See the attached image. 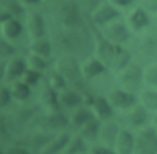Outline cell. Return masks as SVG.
<instances>
[{"label": "cell", "instance_id": "cell-1", "mask_svg": "<svg viewBox=\"0 0 157 154\" xmlns=\"http://www.w3.org/2000/svg\"><path fill=\"white\" fill-rule=\"evenodd\" d=\"M82 9L77 0H63L55 7V17L60 28H75L83 24Z\"/></svg>", "mask_w": 157, "mask_h": 154}, {"label": "cell", "instance_id": "cell-2", "mask_svg": "<svg viewBox=\"0 0 157 154\" xmlns=\"http://www.w3.org/2000/svg\"><path fill=\"white\" fill-rule=\"evenodd\" d=\"M136 56L140 61L150 64L157 60V32L144 34L136 44Z\"/></svg>", "mask_w": 157, "mask_h": 154}, {"label": "cell", "instance_id": "cell-3", "mask_svg": "<svg viewBox=\"0 0 157 154\" xmlns=\"http://www.w3.org/2000/svg\"><path fill=\"white\" fill-rule=\"evenodd\" d=\"M38 127H39L38 130L50 134L66 131L65 128L69 127V117L65 116L60 110L53 112H45V115H43L38 120Z\"/></svg>", "mask_w": 157, "mask_h": 154}, {"label": "cell", "instance_id": "cell-4", "mask_svg": "<svg viewBox=\"0 0 157 154\" xmlns=\"http://www.w3.org/2000/svg\"><path fill=\"white\" fill-rule=\"evenodd\" d=\"M144 79V72L137 62H130L119 72V81L124 89L129 92H135L140 88Z\"/></svg>", "mask_w": 157, "mask_h": 154}, {"label": "cell", "instance_id": "cell-5", "mask_svg": "<svg viewBox=\"0 0 157 154\" xmlns=\"http://www.w3.org/2000/svg\"><path fill=\"white\" fill-rule=\"evenodd\" d=\"M134 154H157V133L155 128L145 127L137 133Z\"/></svg>", "mask_w": 157, "mask_h": 154}, {"label": "cell", "instance_id": "cell-6", "mask_svg": "<svg viewBox=\"0 0 157 154\" xmlns=\"http://www.w3.org/2000/svg\"><path fill=\"white\" fill-rule=\"evenodd\" d=\"M101 29H102L101 34L115 45H121L123 43L128 42L129 35H130V33H129L130 29H129L128 24L124 23L123 21H119V18L101 27Z\"/></svg>", "mask_w": 157, "mask_h": 154}, {"label": "cell", "instance_id": "cell-7", "mask_svg": "<svg viewBox=\"0 0 157 154\" xmlns=\"http://www.w3.org/2000/svg\"><path fill=\"white\" fill-rule=\"evenodd\" d=\"M25 31L29 39L40 38L45 35V20L40 12L34 9H31L25 15Z\"/></svg>", "mask_w": 157, "mask_h": 154}, {"label": "cell", "instance_id": "cell-8", "mask_svg": "<svg viewBox=\"0 0 157 154\" xmlns=\"http://www.w3.org/2000/svg\"><path fill=\"white\" fill-rule=\"evenodd\" d=\"M120 17L119 9L112 5L108 1H103L99 6H97L91 13H90V20L91 22L97 26V27H103L108 24L109 22L118 20Z\"/></svg>", "mask_w": 157, "mask_h": 154}, {"label": "cell", "instance_id": "cell-9", "mask_svg": "<svg viewBox=\"0 0 157 154\" xmlns=\"http://www.w3.org/2000/svg\"><path fill=\"white\" fill-rule=\"evenodd\" d=\"M107 68L108 66L103 64L94 55H90L82 59L80 64V71L85 81H91V79H94L96 77H99L107 71Z\"/></svg>", "mask_w": 157, "mask_h": 154}, {"label": "cell", "instance_id": "cell-10", "mask_svg": "<svg viewBox=\"0 0 157 154\" xmlns=\"http://www.w3.org/2000/svg\"><path fill=\"white\" fill-rule=\"evenodd\" d=\"M58 101H59L60 109H66L69 111L80 105L86 104L85 94L70 86H67L63 90L58 92Z\"/></svg>", "mask_w": 157, "mask_h": 154}, {"label": "cell", "instance_id": "cell-11", "mask_svg": "<svg viewBox=\"0 0 157 154\" xmlns=\"http://www.w3.org/2000/svg\"><path fill=\"white\" fill-rule=\"evenodd\" d=\"M27 70L26 59L21 57L18 55H13L9 60H6V67H5V83L10 84L15 81L21 79L22 75Z\"/></svg>", "mask_w": 157, "mask_h": 154}, {"label": "cell", "instance_id": "cell-12", "mask_svg": "<svg viewBox=\"0 0 157 154\" xmlns=\"http://www.w3.org/2000/svg\"><path fill=\"white\" fill-rule=\"evenodd\" d=\"M126 24L129 29L140 32L150 26V16L148 11H146L142 6H135L130 10L126 16Z\"/></svg>", "mask_w": 157, "mask_h": 154}, {"label": "cell", "instance_id": "cell-13", "mask_svg": "<svg viewBox=\"0 0 157 154\" xmlns=\"http://www.w3.org/2000/svg\"><path fill=\"white\" fill-rule=\"evenodd\" d=\"M117 46L118 45L113 44L112 42L105 39L101 34V37L96 38V42H94V50H93L94 51V56L98 57L103 64H105L109 67L110 64H112V60L114 57Z\"/></svg>", "mask_w": 157, "mask_h": 154}, {"label": "cell", "instance_id": "cell-14", "mask_svg": "<svg viewBox=\"0 0 157 154\" xmlns=\"http://www.w3.org/2000/svg\"><path fill=\"white\" fill-rule=\"evenodd\" d=\"M38 104L45 110V112H53L60 110V105L58 101V92L52 89L47 82L43 83L39 89Z\"/></svg>", "mask_w": 157, "mask_h": 154}, {"label": "cell", "instance_id": "cell-15", "mask_svg": "<svg viewBox=\"0 0 157 154\" xmlns=\"http://www.w3.org/2000/svg\"><path fill=\"white\" fill-rule=\"evenodd\" d=\"M23 32H25V24L21 21V18L10 17L5 22L0 23V37L12 43L17 40Z\"/></svg>", "mask_w": 157, "mask_h": 154}, {"label": "cell", "instance_id": "cell-16", "mask_svg": "<svg viewBox=\"0 0 157 154\" xmlns=\"http://www.w3.org/2000/svg\"><path fill=\"white\" fill-rule=\"evenodd\" d=\"M92 114L94 117H97L99 121H105V120H110L113 116V106L110 104V101L108 100V98L97 95L93 97L91 103L88 104Z\"/></svg>", "mask_w": 157, "mask_h": 154}, {"label": "cell", "instance_id": "cell-17", "mask_svg": "<svg viewBox=\"0 0 157 154\" xmlns=\"http://www.w3.org/2000/svg\"><path fill=\"white\" fill-rule=\"evenodd\" d=\"M108 100L110 101L113 108L117 109H130L136 103V97L132 92L126 89H114L109 93Z\"/></svg>", "mask_w": 157, "mask_h": 154}, {"label": "cell", "instance_id": "cell-18", "mask_svg": "<svg viewBox=\"0 0 157 154\" xmlns=\"http://www.w3.org/2000/svg\"><path fill=\"white\" fill-rule=\"evenodd\" d=\"M120 130L118 123L114 120H105L101 121V130H99V141L102 142V145L114 148L117 137L119 134Z\"/></svg>", "mask_w": 157, "mask_h": 154}, {"label": "cell", "instance_id": "cell-19", "mask_svg": "<svg viewBox=\"0 0 157 154\" xmlns=\"http://www.w3.org/2000/svg\"><path fill=\"white\" fill-rule=\"evenodd\" d=\"M70 138V133L67 131H61L54 133L45 145L42 148L39 154H63V150Z\"/></svg>", "mask_w": 157, "mask_h": 154}, {"label": "cell", "instance_id": "cell-20", "mask_svg": "<svg viewBox=\"0 0 157 154\" xmlns=\"http://www.w3.org/2000/svg\"><path fill=\"white\" fill-rule=\"evenodd\" d=\"M92 116H93V114H92V111H91L88 105H86V104L80 105V106L70 110L69 116H67L69 117V127H71L75 131H77Z\"/></svg>", "mask_w": 157, "mask_h": 154}, {"label": "cell", "instance_id": "cell-21", "mask_svg": "<svg viewBox=\"0 0 157 154\" xmlns=\"http://www.w3.org/2000/svg\"><path fill=\"white\" fill-rule=\"evenodd\" d=\"M28 53L37 54L44 59H49L53 53V42L47 37H40V38H34L29 39L28 42Z\"/></svg>", "mask_w": 157, "mask_h": 154}, {"label": "cell", "instance_id": "cell-22", "mask_svg": "<svg viewBox=\"0 0 157 154\" xmlns=\"http://www.w3.org/2000/svg\"><path fill=\"white\" fill-rule=\"evenodd\" d=\"M99 130H101V121L92 116L87 122H85L76 132L87 142V143H93L98 141L99 138Z\"/></svg>", "mask_w": 157, "mask_h": 154}, {"label": "cell", "instance_id": "cell-23", "mask_svg": "<svg viewBox=\"0 0 157 154\" xmlns=\"http://www.w3.org/2000/svg\"><path fill=\"white\" fill-rule=\"evenodd\" d=\"M117 154H132L135 149V137L126 130H120L114 148Z\"/></svg>", "mask_w": 157, "mask_h": 154}, {"label": "cell", "instance_id": "cell-24", "mask_svg": "<svg viewBox=\"0 0 157 154\" xmlns=\"http://www.w3.org/2000/svg\"><path fill=\"white\" fill-rule=\"evenodd\" d=\"M9 86H10V90H11L13 101L22 104V103H27L29 100V98L32 95V87L26 84L23 81L18 79V81L10 83Z\"/></svg>", "mask_w": 157, "mask_h": 154}, {"label": "cell", "instance_id": "cell-25", "mask_svg": "<svg viewBox=\"0 0 157 154\" xmlns=\"http://www.w3.org/2000/svg\"><path fill=\"white\" fill-rule=\"evenodd\" d=\"M130 60H131V53L128 49L123 48L121 45H118L109 68H113L114 71L120 72L124 67H126L131 62Z\"/></svg>", "mask_w": 157, "mask_h": 154}, {"label": "cell", "instance_id": "cell-26", "mask_svg": "<svg viewBox=\"0 0 157 154\" xmlns=\"http://www.w3.org/2000/svg\"><path fill=\"white\" fill-rule=\"evenodd\" d=\"M86 144L87 142L76 132L70 134V138L63 150V154H81L87 152L86 150Z\"/></svg>", "mask_w": 157, "mask_h": 154}, {"label": "cell", "instance_id": "cell-27", "mask_svg": "<svg viewBox=\"0 0 157 154\" xmlns=\"http://www.w3.org/2000/svg\"><path fill=\"white\" fill-rule=\"evenodd\" d=\"M0 6L2 9H5L11 17H22L26 15L27 10L25 9V6L20 2V0H2L0 2Z\"/></svg>", "mask_w": 157, "mask_h": 154}, {"label": "cell", "instance_id": "cell-28", "mask_svg": "<svg viewBox=\"0 0 157 154\" xmlns=\"http://www.w3.org/2000/svg\"><path fill=\"white\" fill-rule=\"evenodd\" d=\"M26 64H27V68H31V70H34V71H39V72H44L48 67V60L37 55V54H33V53H28L26 55Z\"/></svg>", "mask_w": 157, "mask_h": 154}, {"label": "cell", "instance_id": "cell-29", "mask_svg": "<svg viewBox=\"0 0 157 154\" xmlns=\"http://www.w3.org/2000/svg\"><path fill=\"white\" fill-rule=\"evenodd\" d=\"M47 83L49 84V87L52 89H54L55 92H60L63 90L64 88H66L69 86L66 78L58 71V70H53L49 76H48V79H47Z\"/></svg>", "mask_w": 157, "mask_h": 154}, {"label": "cell", "instance_id": "cell-30", "mask_svg": "<svg viewBox=\"0 0 157 154\" xmlns=\"http://www.w3.org/2000/svg\"><path fill=\"white\" fill-rule=\"evenodd\" d=\"M42 78H43V73L39 71H34L31 68H27L25 71V73L21 77V81H23L26 84H28L29 87H36L39 83H42Z\"/></svg>", "mask_w": 157, "mask_h": 154}, {"label": "cell", "instance_id": "cell-31", "mask_svg": "<svg viewBox=\"0 0 157 154\" xmlns=\"http://www.w3.org/2000/svg\"><path fill=\"white\" fill-rule=\"evenodd\" d=\"M146 119V111H145V106H135L134 109H131L130 114H129V122L131 126L139 127L145 122Z\"/></svg>", "mask_w": 157, "mask_h": 154}, {"label": "cell", "instance_id": "cell-32", "mask_svg": "<svg viewBox=\"0 0 157 154\" xmlns=\"http://www.w3.org/2000/svg\"><path fill=\"white\" fill-rule=\"evenodd\" d=\"M13 55H16V48L13 46L12 42L0 37V60L6 61Z\"/></svg>", "mask_w": 157, "mask_h": 154}, {"label": "cell", "instance_id": "cell-33", "mask_svg": "<svg viewBox=\"0 0 157 154\" xmlns=\"http://www.w3.org/2000/svg\"><path fill=\"white\" fill-rule=\"evenodd\" d=\"M141 101L145 109L157 110V92L156 90H145L141 93Z\"/></svg>", "mask_w": 157, "mask_h": 154}, {"label": "cell", "instance_id": "cell-34", "mask_svg": "<svg viewBox=\"0 0 157 154\" xmlns=\"http://www.w3.org/2000/svg\"><path fill=\"white\" fill-rule=\"evenodd\" d=\"M12 101L13 99L10 90V86L6 83H2L0 86V109H6L7 106H10Z\"/></svg>", "mask_w": 157, "mask_h": 154}, {"label": "cell", "instance_id": "cell-35", "mask_svg": "<svg viewBox=\"0 0 157 154\" xmlns=\"http://www.w3.org/2000/svg\"><path fill=\"white\" fill-rule=\"evenodd\" d=\"M5 154H33L25 144L22 143H9L4 148Z\"/></svg>", "mask_w": 157, "mask_h": 154}, {"label": "cell", "instance_id": "cell-36", "mask_svg": "<svg viewBox=\"0 0 157 154\" xmlns=\"http://www.w3.org/2000/svg\"><path fill=\"white\" fill-rule=\"evenodd\" d=\"M11 126L9 117L0 116V142H7L9 137L11 136Z\"/></svg>", "mask_w": 157, "mask_h": 154}, {"label": "cell", "instance_id": "cell-37", "mask_svg": "<svg viewBox=\"0 0 157 154\" xmlns=\"http://www.w3.org/2000/svg\"><path fill=\"white\" fill-rule=\"evenodd\" d=\"M144 81L152 87H157V65H152L146 68L144 72Z\"/></svg>", "mask_w": 157, "mask_h": 154}, {"label": "cell", "instance_id": "cell-38", "mask_svg": "<svg viewBox=\"0 0 157 154\" xmlns=\"http://www.w3.org/2000/svg\"><path fill=\"white\" fill-rule=\"evenodd\" d=\"M77 1H78L80 6H81L82 11L86 12V13H88V16H90V13H91L97 6H99V5L103 2V0H77Z\"/></svg>", "mask_w": 157, "mask_h": 154}, {"label": "cell", "instance_id": "cell-39", "mask_svg": "<svg viewBox=\"0 0 157 154\" xmlns=\"http://www.w3.org/2000/svg\"><path fill=\"white\" fill-rule=\"evenodd\" d=\"M88 154H117L113 148L105 145H94L88 150Z\"/></svg>", "mask_w": 157, "mask_h": 154}, {"label": "cell", "instance_id": "cell-40", "mask_svg": "<svg viewBox=\"0 0 157 154\" xmlns=\"http://www.w3.org/2000/svg\"><path fill=\"white\" fill-rule=\"evenodd\" d=\"M146 11L157 13V0H141V5Z\"/></svg>", "mask_w": 157, "mask_h": 154}, {"label": "cell", "instance_id": "cell-41", "mask_svg": "<svg viewBox=\"0 0 157 154\" xmlns=\"http://www.w3.org/2000/svg\"><path fill=\"white\" fill-rule=\"evenodd\" d=\"M20 2L25 6L26 10H28V9L31 10V9H34L38 5H40L42 4V0H20Z\"/></svg>", "mask_w": 157, "mask_h": 154}, {"label": "cell", "instance_id": "cell-42", "mask_svg": "<svg viewBox=\"0 0 157 154\" xmlns=\"http://www.w3.org/2000/svg\"><path fill=\"white\" fill-rule=\"evenodd\" d=\"M108 2H110L112 5H114L115 7H126L129 5L132 4V0H107Z\"/></svg>", "mask_w": 157, "mask_h": 154}, {"label": "cell", "instance_id": "cell-43", "mask_svg": "<svg viewBox=\"0 0 157 154\" xmlns=\"http://www.w3.org/2000/svg\"><path fill=\"white\" fill-rule=\"evenodd\" d=\"M5 67H6V61L0 60V83L5 82Z\"/></svg>", "mask_w": 157, "mask_h": 154}, {"label": "cell", "instance_id": "cell-44", "mask_svg": "<svg viewBox=\"0 0 157 154\" xmlns=\"http://www.w3.org/2000/svg\"><path fill=\"white\" fill-rule=\"evenodd\" d=\"M155 131H156V133H157V117H156V120H155Z\"/></svg>", "mask_w": 157, "mask_h": 154}, {"label": "cell", "instance_id": "cell-45", "mask_svg": "<svg viewBox=\"0 0 157 154\" xmlns=\"http://www.w3.org/2000/svg\"><path fill=\"white\" fill-rule=\"evenodd\" d=\"M52 1H55V0H42V2H52Z\"/></svg>", "mask_w": 157, "mask_h": 154}, {"label": "cell", "instance_id": "cell-46", "mask_svg": "<svg viewBox=\"0 0 157 154\" xmlns=\"http://www.w3.org/2000/svg\"><path fill=\"white\" fill-rule=\"evenodd\" d=\"M0 154H5V152H4V148H0Z\"/></svg>", "mask_w": 157, "mask_h": 154}, {"label": "cell", "instance_id": "cell-47", "mask_svg": "<svg viewBox=\"0 0 157 154\" xmlns=\"http://www.w3.org/2000/svg\"><path fill=\"white\" fill-rule=\"evenodd\" d=\"M81 154H88V152H85V153H81Z\"/></svg>", "mask_w": 157, "mask_h": 154}, {"label": "cell", "instance_id": "cell-48", "mask_svg": "<svg viewBox=\"0 0 157 154\" xmlns=\"http://www.w3.org/2000/svg\"><path fill=\"white\" fill-rule=\"evenodd\" d=\"M156 18H157V13H156Z\"/></svg>", "mask_w": 157, "mask_h": 154}, {"label": "cell", "instance_id": "cell-49", "mask_svg": "<svg viewBox=\"0 0 157 154\" xmlns=\"http://www.w3.org/2000/svg\"><path fill=\"white\" fill-rule=\"evenodd\" d=\"M1 84H2V83H0V86H1Z\"/></svg>", "mask_w": 157, "mask_h": 154}, {"label": "cell", "instance_id": "cell-50", "mask_svg": "<svg viewBox=\"0 0 157 154\" xmlns=\"http://www.w3.org/2000/svg\"><path fill=\"white\" fill-rule=\"evenodd\" d=\"M1 1H2V0H0V2H1Z\"/></svg>", "mask_w": 157, "mask_h": 154}]
</instances>
